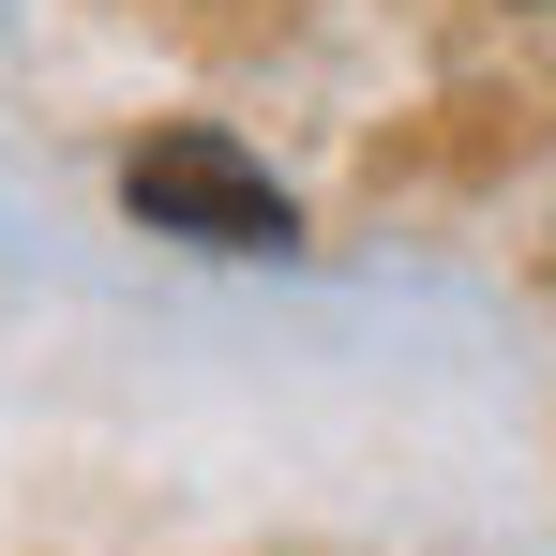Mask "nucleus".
<instances>
[{"instance_id": "1", "label": "nucleus", "mask_w": 556, "mask_h": 556, "mask_svg": "<svg viewBox=\"0 0 556 556\" xmlns=\"http://www.w3.org/2000/svg\"><path fill=\"white\" fill-rule=\"evenodd\" d=\"M121 211L136 226H166V241H211V256H271L286 226V181L226 136V121H166V136H136L121 151Z\"/></svg>"}]
</instances>
